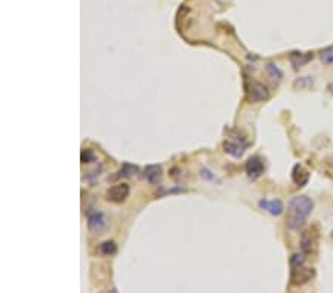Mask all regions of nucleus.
<instances>
[{"instance_id":"f257e3e1","label":"nucleus","mask_w":333,"mask_h":293,"mask_svg":"<svg viewBox=\"0 0 333 293\" xmlns=\"http://www.w3.org/2000/svg\"><path fill=\"white\" fill-rule=\"evenodd\" d=\"M313 209H314V201L310 197H307V195H298V197H293L289 201L287 213L307 219L308 215L313 212Z\"/></svg>"},{"instance_id":"f03ea898","label":"nucleus","mask_w":333,"mask_h":293,"mask_svg":"<svg viewBox=\"0 0 333 293\" xmlns=\"http://www.w3.org/2000/svg\"><path fill=\"white\" fill-rule=\"evenodd\" d=\"M108 218L105 216L104 212L101 210H89L88 212V228L95 233V234H99V233H104L107 228H108Z\"/></svg>"},{"instance_id":"7ed1b4c3","label":"nucleus","mask_w":333,"mask_h":293,"mask_svg":"<svg viewBox=\"0 0 333 293\" xmlns=\"http://www.w3.org/2000/svg\"><path fill=\"white\" fill-rule=\"evenodd\" d=\"M314 276V270L313 268H304L302 267H298V268H292V276H290V283L293 286H302L305 283H308Z\"/></svg>"},{"instance_id":"20e7f679","label":"nucleus","mask_w":333,"mask_h":293,"mask_svg":"<svg viewBox=\"0 0 333 293\" xmlns=\"http://www.w3.org/2000/svg\"><path fill=\"white\" fill-rule=\"evenodd\" d=\"M247 95L252 102H261V101H265L270 98V92H268L267 86H264L262 83H258V82H252V85L247 91Z\"/></svg>"},{"instance_id":"39448f33","label":"nucleus","mask_w":333,"mask_h":293,"mask_svg":"<svg viewBox=\"0 0 333 293\" xmlns=\"http://www.w3.org/2000/svg\"><path fill=\"white\" fill-rule=\"evenodd\" d=\"M129 195V185L128 184H117L113 185L108 191H107V198L113 203H122L126 200V197Z\"/></svg>"},{"instance_id":"423d86ee","label":"nucleus","mask_w":333,"mask_h":293,"mask_svg":"<svg viewBox=\"0 0 333 293\" xmlns=\"http://www.w3.org/2000/svg\"><path fill=\"white\" fill-rule=\"evenodd\" d=\"M246 173H247V176L250 178V179H258L262 173H264V169H265V166H264V161L259 158V157H250L247 161H246Z\"/></svg>"},{"instance_id":"0eeeda50","label":"nucleus","mask_w":333,"mask_h":293,"mask_svg":"<svg viewBox=\"0 0 333 293\" xmlns=\"http://www.w3.org/2000/svg\"><path fill=\"white\" fill-rule=\"evenodd\" d=\"M259 207L267 210L273 216H279L285 210V206L280 200H265V198H262V200H259Z\"/></svg>"},{"instance_id":"6e6552de","label":"nucleus","mask_w":333,"mask_h":293,"mask_svg":"<svg viewBox=\"0 0 333 293\" xmlns=\"http://www.w3.org/2000/svg\"><path fill=\"white\" fill-rule=\"evenodd\" d=\"M310 179V172L305 170L301 164H295V167L292 169V181L298 185V187H304Z\"/></svg>"},{"instance_id":"1a4fd4ad","label":"nucleus","mask_w":333,"mask_h":293,"mask_svg":"<svg viewBox=\"0 0 333 293\" xmlns=\"http://www.w3.org/2000/svg\"><path fill=\"white\" fill-rule=\"evenodd\" d=\"M316 243H317V239L314 236V233L310 230V231H305L304 236H302V240H301V249L305 255H310L313 253L314 247H316Z\"/></svg>"},{"instance_id":"9d476101","label":"nucleus","mask_w":333,"mask_h":293,"mask_svg":"<svg viewBox=\"0 0 333 293\" xmlns=\"http://www.w3.org/2000/svg\"><path fill=\"white\" fill-rule=\"evenodd\" d=\"M311 59H313V53H301V52H293V53L290 55V62H292V65H293L296 70H298V68H301L302 65L308 64Z\"/></svg>"},{"instance_id":"9b49d317","label":"nucleus","mask_w":333,"mask_h":293,"mask_svg":"<svg viewBox=\"0 0 333 293\" xmlns=\"http://www.w3.org/2000/svg\"><path fill=\"white\" fill-rule=\"evenodd\" d=\"M145 178L148 179V182L151 184H159L162 179V167L157 164H151L145 167Z\"/></svg>"},{"instance_id":"f8f14e48","label":"nucleus","mask_w":333,"mask_h":293,"mask_svg":"<svg viewBox=\"0 0 333 293\" xmlns=\"http://www.w3.org/2000/svg\"><path fill=\"white\" fill-rule=\"evenodd\" d=\"M99 252L105 256H111L117 252V246L113 240H108V242H104L101 246H99Z\"/></svg>"},{"instance_id":"ddd939ff","label":"nucleus","mask_w":333,"mask_h":293,"mask_svg":"<svg viewBox=\"0 0 333 293\" xmlns=\"http://www.w3.org/2000/svg\"><path fill=\"white\" fill-rule=\"evenodd\" d=\"M225 151L234 157H241L243 152H244V146H238V144H234V143H227L225 144Z\"/></svg>"},{"instance_id":"4468645a","label":"nucleus","mask_w":333,"mask_h":293,"mask_svg":"<svg viewBox=\"0 0 333 293\" xmlns=\"http://www.w3.org/2000/svg\"><path fill=\"white\" fill-rule=\"evenodd\" d=\"M267 71H268V74L271 76V79H274V80H277V82H280L282 77H283V73L280 71V68H279L276 64H273V62L267 64Z\"/></svg>"},{"instance_id":"2eb2a0df","label":"nucleus","mask_w":333,"mask_h":293,"mask_svg":"<svg viewBox=\"0 0 333 293\" xmlns=\"http://www.w3.org/2000/svg\"><path fill=\"white\" fill-rule=\"evenodd\" d=\"M305 262V253H295L292 258H290V267L292 268H298V267H302Z\"/></svg>"},{"instance_id":"dca6fc26","label":"nucleus","mask_w":333,"mask_h":293,"mask_svg":"<svg viewBox=\"0 0 333 293\" xmlns=\"http://www.w3.org/2000/svg\"><path fill=\"white\" fill-rule=\"evenodd\" d=\"M311 85H313V77H301L293 83V88L295 89H305V88H310Z\"/></svg>"},{"instance_id":"f3484780","label":"nucleus","mask_w":333,"mask_h":293,"mask_svg":"<svg viewBox=\"0 0 333 293\" xmlns=\"http://www.w3.org/2000/svg\"><path fill=\"white\" fill-rule=\"evenodd\" d=\"M322 61L325 62V64H332L333 62V46H329V48H326L323 52H322Z\"/></svg>"},{"instance_id":"a211bd4d","label":"nucleus","mask_w":333,"mask_h":293,"mask_svg":"<svg viewBox=\"0 0 333 293\" xmlns=\"http://www.w3.org/2000/svg\"><path fill=\"white\" fill-rule=\"evenodd\" d=\"M80 158H82V163H91V161H94L95 154H94V151H92V149L85 148V149L82 151V154H80Z\"/></svg>"},{"instance_id":"6ab92c4d","label":"nucleus","mask_w":333,"mask_h":293,"mask_svg":"<svg viewBox=\"0 0 333 293\" xmlns=\"http://www.w3.org/2000/svg\"><path fill=\"white\" fill-rule=\"evenodd\" d=\"M137 172H138V169H137L135 166H132V164H125L120 173H122V176H128V178H131V176H134Z\"/></svg>"},{"instance_id":"aec40b11","label":"nucleus","mask_w":333,"mask_h":293,"mask_svg":"<svg viewBox=\"0 0 333 293\" xmlns=\"http://www.w3.org/2000/svg\"><path fill=\"white\" fill-rule=\"evenodd\" d=\"M328 91H329V92L333 95V83H331V85L328 86Z\"/></svg>"},{"instance_id":"412c9836","label":"nucleus","mask_w":333,"mask_h":293,"mask_svg":"<svg viewBox=\"0 0 333 293\" xmlns=\"http://www.w3.org/2000/svg\"><path fill=\"white\" fill-rule=\"evenodd\" d=\"M331 239H332V240H333V230H332V234H331Z\"/></svg>"}]
</instances>
